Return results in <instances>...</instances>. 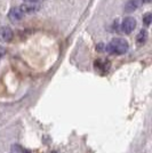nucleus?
<instances>
[{"label":"nucleus","instance_id":"1","mask_svg":"<svg viewBox=\"0 0 152 153\" xmlns=\"http://www.w3.org/2000/svg\"><path fill=\"white\" fill-rule=\"evenodd\" d=\"M108 51L115 55H122L128 51V42L125 39L115 38L108 45Z\"/></svg>","mask_w":152,"mask_h":153},{"label":"nucleus","instance_id":"2","mask_svg":"<svg viewBox=\"0 0 152 153\" xmlns=\"http://www.w3.org/2000/svg\"><path fill=\"white\" fill-rule=\"evenodd\" d=\"M135 26H136L135 19H133V17H126L122 21V23H121V30H122V32H125V33L128 34V33L133 32Z\"/></svg>","mask_w":152,"mask_h":153},{"label":"nucleus","instance_id":"3","mask_svg":"<svg viewBox=\"0 0 152 153\" xmlns=\"http://www.w3.org/2000/svg\"><path fill=\"white\" fill-rule=\"evenodd\" d=\"M13 39V31L8 26H2L0 29V40L2 42H8Z\"/></svg>","mask_w":152,"mask_h":153},{"label":"nucleus","instance_id":"4","mask_svg":"<svg viewBox=\"0 0 152 153\" xmlns=\"http://www.w3.org/2000/svg\"><path fill=\"white\" fill-rule=\"evenodd\" d=\"M142 4H143V0H129L125 6V12L132 13V12L136 10L137 8L142 6Z\"/></svg>","mask_w":152,"mask_h":153},{"label":"nucleus","instance_id":"5","mask_svg":"<svg viewBox=\"0 0 152 153\" xmlns=\"http://www.w3.org/2000/svg\"><path fill=\"white\" fill-rule=\"evenodd\" d=\"M8 17L12 22H19L23 17V12L21 10V8H16V7L12 8L9 14H8Z\"/></svg>","mask_w":152,"mask_h":153},{"label":"nucleus","instance_id":"6","mask_svg":"<svg viewBox=\"0 0 152 153\" xmlns=\"http://www.w3.org/2000/svg\"><path fill=\"white\" fill-rule=\"evenodd\" d=\"M146 38H148V32H146L145 30H142V31L139 33L137 38H136L137 44H139V45H143V44L146 41Z\"/></svg>","mask_w":152,"mask_h":153},{"label":"nucleus","instance_id":"7","mask_svg":"<svg viewBox=\"0 0 152 153\" xmlns=\"http://www.w3.org/2000/svg\"><path fill=\"white\" fill-rule=\"evenodd\" d=\"M36 9H37V7L30 6V5H23V6L21 7V10L23 13H33Z\"/></svg>","mask_w":152,"mask_h":153},{"label":"nucleus","instance_id":"8","mask_svg":"<svg viewBox=\"0 0 152 153\" xmlns=\"http://www.w3.org/2000/svg\"><path fill=\"white\" fill-rule=\"evenodd\" d=\"M151 21H152V15L150 13H146L144 16H143V22L146 26H149L151 24Z\"/></svg>","mask_w":152,"mask_h":153},{"label":"nucleus","instance_id":"9","mask_svg":"<svg viewBox=\"0 0 152 153\" xmlns=\"http://www.w3.org/2000/svg\"><path fill=\"white\" fill-rule=\"evenodd\" d=\"M28 2H36V1H38V0H25Z\"/></svg>","mask_w":152,"mask_h":153},{"label":"nucleus","instance_id":"10","mask_svg":"<svg viewBox=\"0 0 152 153\" xmlns=\"http://www.w3.org/2000/svg\"><path fill=\"white\" fill-rule=\"evenodd\" d=\"M2 54H4V49H2V48H0V56H1Z\"/></svg>","mask_w":152,"mask_h":153},{"label":"nucleus","instance_id":"11","mask_svg":"<svg viewBox=\"0 0 152 153\" xmlns=\"http://www.w3.org/2000/svg\"><path fill=\"white\" fill-rule=\"evenodd\" d=\"M22 153H31V152H30V151H26V150H23Z\"/></svg>","mask_w":152,"mask_h":153},{"label":"nucleus","instance_id":"12","mask_svg":"<svg viewBox=\"0 0 152 153\" xmlns=\"http://www.w3.org/2000/svg\"><path fill=\"white\" fill-rule=\"evenodd\" d=\"M144 1H145V2H150V1H151V0H144Z\"/></svg>","mask_w":152,"mask_h":153}]
</instances>
